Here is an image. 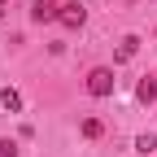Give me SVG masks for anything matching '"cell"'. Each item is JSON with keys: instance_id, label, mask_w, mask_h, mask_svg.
<instances>
[{"instance_id": "1", "label": "cell", "mask_w": 157, "mask_h": 157, "mask_svg": "<svg viewBox=\"0 0 157 157\" xmlns=\"http://www.w3.org/2000/svg\"><path fill=\"white\" fill-rule=\"evenodd\" d=\"M87 96H96V101H101V96H113V70L109 66H96L87 74Z\"/></svg>"}, {"instance_id": "2", "label": "cell", "mask_w": 157, "mask_h": 157, "mask_svg": "<svg viewBox=\"0 0 157 157\" xmlns=\"http://www.w3.org/2000/svg\"><path fill=\"white\" fill-rule=\"evenodd\" d=\"M57 22H61L66 31H78V26L87 22V9L78 5V0H70V5H61V13H57Z\"/></svg>"}, {"instance_id": "3", "label": "cell", "mask_w": 157, "mask_h": 157, "mask_svg": "<svg viewBox=\"0 0 157 157\" xmlns=\"http://www.w3.org/2000/svg\"><path fill=\"white\" fill-rule=\"evenodd\" d=\"M57 13H61V5H57V0H35L31 5V22H57Z\"/></svg>"}, {"instance_id": "4", "label": "cell", "mask_w": 157, "mask_h": 157, "mask_svg": "<svg viewBox=\"0 0 157 157\" xmlns=\"http://www.w3.org/2000/svg\"><path fill=\"white\" fill-rule=\"evenodd\" d=\"M135 101H140V105H153V101H157V74L140 78V87H135Z\"/></svg>"}, {"instance_id": "5", "label": "cell", "mask_w": 157, "mask_h": 157, "mask_svg": "<svg viewBox=\"0 0 157 157\" xmlns=\"http://www.w3.org/2000/svg\"><path fill=\"white\" fill-rule=\"evenodd\" d=\"M0 105H5L9 113H17V109H22V96H17L13 87H0Z\"/></svg>"}, {"instance_id": "6", "label": "cell", "mask_w": 157, "mask_h": 157, "mask_svg": "<svg viewBox=\"0 0 157 157\" xmlns=\"http://www.w3.org/2000/svg\"><path fill=\"white\" fill-rule=\"evenodd\" d=\"M135 48H140V39H135V35H127L122 44H118V61H131V57H135Z\"/></svg>"}, {"instance_id": "7", "label": "cell", "mask_w": 157, "mask_h": 157, "mask_svg": "<svg viewBox=\"0 0 157 157\" xmlns=\"http://www.w3.org/2000/svg\"><path fill=\"white\" fill-rule=\"evenodd\" d=\"M83 135H87V140H101V135H105L101 118H83Z\"/></svg>"}, {"instance_id": "8", "label": "cell", "mask_w": 157, "mask_h": 157, "mask_svg": "<svg viewBox=\"0 0 157 157\" xmlns=\"http://www.w3.org/2000/svg\"><path fill=\"white\" fill-rule=\"evenodd\" d=\"M135 148H140V153H144V157H148V153H153V148H157V135H140V140H135Z\"/></svg>"}, {"instance_id": "9", "label": "cell", "mask_w": 157, "mask_h": 157, "mask_svg": "<svg viewBox=\"0 0 157 157\" xmlns=\"http://www.w3.org/2000/svg\"><path fill=\"white\" fill-rule=\"evenodd\" d=\"M0 157H17V144L13 140H0Z\"/></svg>"}, {"instance_id": "10", "label": "cell", "mask_w": 157, "mask_h": 157, "mask_svg": "<svg viewBox=\"0 0 157 157\" xmlns=\"http://www.w3.org/2000/svg\"><path fill=\"white\" fill-rule=\"evenodd\" d=\"M5 13H9V9H5V0H0V17H5Z\"/></svg>"}]
</instances>
